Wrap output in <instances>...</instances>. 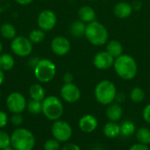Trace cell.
<instances>
[{
    "mask_svg": "<svg viewBox=\"0 0 150 150\" xmlns=\"http://www.w3.org/2000/svg\"><path fill=\"white\" fill-rule=\"evenodd\" d=\"M113 68L116 74L123 80H132L138 72V65L134 58L128 54H121L115 59Z\"/></svg>",
    "mask_w": 150,
    "mask_h": 150,
    "instance_id": "cell-1",
    "label": "cell"
},
{
    "mask_svg": "<svg viewBox=\"0 0 150 150\" xmlns=\"http://www.w3.org/2000/svg\"><path fill=\"white\" fill-rule=\"evenodd\" d=\"M117 89L110 80H102L95 87L94 96L98 103L103 105H109L116 100Z\"/></svg>",
    "mask_w": 150,
    "mask_h": 150,
    "instance_id": "cell-2",
    "label": "cell"
},
{
    "mask_svg": "<svg viewBox=\"0 0 150 150\" xmlns=\"http://www.w3.org/2000/svg\"><path fill=\"white\" fill-rule=\"evenodd\" d=\"M84 36L91 44L98 47L103 46L107 42L109 33L103 24L95 20L86 25Z\"/></svg>",
    "mask_w": 150,
    "mask_h": 150,
    "instance_id": "cell-3",
    "label": "cell"
},
{
    "mask_svg": "<svg viewBox=\"0 0 150 150\" xmlns=\"http://www.w3.org/2000/svg\"><path fill=\"white\" fill-rule=\"evenodd\" d=\"M11 146L15 150H33L35 137L28 129L17 128L11 135Z\"/></svg>",
    "mask_w": 150,
    "mask_h": 150,
    "instance_id": "cell-4",
    "label": "cell"
},
{
    "mask_svg": "<svg viewBox=\"0 0 150 150\" xmlns=\"http://www.w3.org/2000/svg\"><path fill=\"white\" fill-rule=\"evenodd\" d=\"M42 113L49 120H58L63 114V105L55 96H48L42 101Z\"/></svg>",
    "mask_w": 150,
    "mask_h": 150,
    "instance_id": "cell-5",
    "label": "cell"
},
{
    "mask_svg": "<svg viewBox=\"0 0 150 150\" xmlns=\"http://www.w3.org/2000/svg\"><path fill=\"white\" fill-rule=\"evenodd\" d=\"M34 76L42 83H48L54 79L56 74V66L49 59H40L38 64L33 69Z\"/></svg>",
    "mask_w": 150,
    "mask_h": 150,
    "instance_id": "cell-6",
    "label": "cell"
},
{
    "mask_svg": "<svg viewBox=\"0 0 150 150\" xmlns=\"http://www.w3.org/2000/svg\"><path fill=\"white\" fill-rule=\"evenodd\" d=\"M10 47L11 52L15 55L24 58L29 56L32 54L33 49V44L31 42L28 37L20 35L16 36L13 40H11Z\"/></svg>",
    "mask_w": 150,
    "mask_h": 150,
    "instance_id": "cell-7",
    "label": "cell"
},
{
    "mask_svg": "<svg viewBox=\"0 0 150 150\" xmlns=\"http://www.w3.org/2000/svg\"><path fill=\"white\" fill-rule=\"evenodd\" d=\"M53 137L60 142H67L73 134L71 126L64 120H55L51 127Z\"/></svg>",
    "mask_w": 150,
    "mask_h": 150,
    "instance_id": "cell-8",
    "label": "cell"
},
{
    "mask_svg": "<svg viewBox=\"0 0 150 150\" xmlns=\"http://www.w3.org/2000/svg\"><path fill=\"white\" fill-rule=\"evenodd\" d=\"M6 106L12 113H21L27 106L26 99L24 95L19 92H11L6 98Z\"/></svg>",
    "mask_w": 150,
    "mask_h": 150,
    "instance_id": "cell-9",
    "label": "cell"
},
{
    "mask_svg": "<svg viewBox=\"0 0 150 150\" xmlns=\"http://www.w3.org/2000/svg\"><path fill=\"white\" fill-rule=\"evenodd\" d=\"M57 23L56 14L51 10L41 11L37 18L38 27L44 32H49L54 28Z\"/></svg>",
    "mask_w": 150,
    "mask_h": 150,
    "instance_id": "cell-10",
    "label": "cell"
},
{
    "mask_svg": "<svg viewBox=\"0 0 150 150\" xmlns=\"http://www.w3.org/2000/svg\"><path fill=\"white\" fill-rule=\"evenodd\" d=\"M61 97L62 99L69 104H73L77 102L81 98V91L80 89L74 84L71 83H64L61 88Z\"/></svg>",
    "mask_w": 150,
    "mask_h": 150,
    "instance_id": "cell-11",
    "label": "cell"
},
{
    "mask_svg": "<svg viewBox=\"0 0 150 150\" xmlns=\"http://www.w3.org/2000/svg\"><path fill=\"white\" fill-rule=\"evenodd\" d=\"M71 48V44L68 38L64 36H56L51 41V50L52 52L58 55H66Z\"/></svg>",
    "mask_w": 150,
    "mask_h": 150,
    "instance_id": "cell-12",
    "label": "cell"
},
{
    "mask_svg": "<svg viewBox=\"0 0 150 150\" xmlns=\"http://www.w3.org/2000/svg\"><path fill=\"white\" fill-rule=\"evenodd\" d=\"M79 129L85 134H91L98 127V119L92 114H84L83 115L78 121Z\"/></svg>",
    "mask_w": 150,
    "mask_h": 150,
    "instance_id": "cell-13",
    "label": "cell"
},
{
    "mask_svg": "<svg viewBox=\"0 0 150 150\" xmlns=\"http://www.w3.org/2000/svg\"><path fill=\"white\" fill-rule=\"evenodd\" d=\"M115 59L106 51L98 53L93 59L94 66L100 70H105L113 66Z\"/></svg>",
    "mask_w": 150,
    "mask_h": 150,
    "instance_id": "cell-14",
    "label": "cell"
},
{
    "mask_svg": "<svg viewBox=\"0 0 150 150\" xmlns=\"http://www.w3.org/2000/svg\"><path fill=\"white\" fill-rule=\"evenodd\" d=\"M122 114H123V109L119 103L113 102L110 104L105 111V115L109 120V121L118 122L119 120H120Z\"/></svg>",
    "mask_w": 150,
    "mask_h": 150,
    "instance_id": "cell-15",
    "label": "cell"
},
{
    "mask_svg": "<svg viewBox=\"0 0 150 150\" xmlns=\"http://www.w3.org/2000/svg\"><path fill=\"white\" fill-rule=\"evenodd\" d=\"M113 12L119 18H127L131 16L133 12V7L127 2H120L114 6Z\"/></svg>",
    "mask_w": 150,
    "mask_h": 150,
    "instance_id": "cell-16",
    "label": "cell"
},
{
    "mask_svg": "<svg viewBox=\"0 0 150 150\" xmlns=\"http://www.w3.org/2000/svg\"><path fill=\"white\" fill-rule=\"evenodd\" d=\"M78 18L85 24H89L96 20V11L89 5H83L78 10Z\"/></svg>",
    "mask_w": 150,
    "mask_h": 150,
    "instance_id": "cell-17",
    "label": "cell"
},
{
    "mask_svg": "<svg viewBox=\"0 0 150 150\" xmlns=\"http://www.w3.org/2000/svg\"><path fill=\"white\" fill-rule=\"evenodd\" d=\"M103 134L108 139H115L120 135V127L117 122L109 121L104 126Z\"/></svg>",
    "mask_w": 150,
    "mask_h": 150,
    "instance_id": "cell-18",
    "label": "cell"
},
{
    "mask_svg": "<svg viewBox=\"0 0 150 150\" xmlns=\"http://www.w3.org/2000/svg\"><path fill=\"white\" fill-rule=\"evenodd\" d=\"M86 24L83 21L76 20L69 26V33L74 38H81L85 35Z\"/></svg>",
    "mask_w": 150,
    "mask_h": 150,
    "instance_id": "cell-19",
    "label": "cell"
},
{
    "mask_svg": "<svg viewBox=\"0 0 150 150\" xmlns=\"http://www.w3.org/2000/svg\"><path fill=\"white\" fill-rule=\"evenodd\" d=\"M105 51L110 54L114 59H116L123 54V46L119 40H113L108 42Z\"/></svg>",
    "mask_w": 150,
    "mask_h": 150,
    "instance_id": "cell-20",
    "label": "cell"
},
{
    "mask_svg": "<svg viewBox=\"0 0 150 150\" xmlns=\"http://www.w3.org/2000/svg\"><path fill=\"white\" fill-rule=\"evenodd\" d=\"M29 94L32 99L37 100V101H43L46 98V91L44 87L40 83H34L33 84L29 89Z\"/></svg>",
    "mask_w": 150,
    "mask_h": 150,
    "instance_id": "cell-21",
    "label": "cell"
},
{
    "mask_svg": "<svg viewBox=\"0 0 150 150\" xmlns=\"http://www.w3.org/2000/svg\"><path fill=\"white\" fill-rule=\"evenodd\" d=\"M15 65L14 57L11 54H0V69L3 71H10Z\"/></svg>",
    "mask_w": 150,
    "mask_h": 150,
    "instance_id": "cell-22",
    "label": "cell"
},
{
    "mask_svg": "<svg viewBox=\"0 0 150 150\" xmlns=\"http://www.w3.org/2000/svg\"><path fill=\"white\" fill-rule=\"evenodd\" d=\"M0 33L3 38L11 40L17 36V30L12 24L4 23L0 26Z\"/></svg>",
    "mask_w": 150,
    "mask_h": 150,
    "instance_id": "cell-23",
    "label": "cell"
},
{
    "mask_svg": "<svg viewBox=\"0 0 150 150\" xmlns=\"http://www.w3.org/2000/svg\"><path fill=\"white\" fill-rule=\"evenodd\" d=\"M120 135L124 137H130L136 132V127L131 120H124L120 125Z\"/></svg>",
    "mask_w": 150,
    "mask_h": 150,
    "instance_id": "cell-24",
    "label": "cell"
},
{
    "mask_svg": "<svg viewBox=\"0 0 150 150\" xmlns=\"http://www.w3.org/2000/svg\"><path fill=\"white\" fill-rule=\"evenodd\" d=\"M136 139L139 143L149 146L150 144V130L148 127H140L135 132Z\"/></svg>",
    "mask_w": 150,
    "mask_h": 150,
    "instance_id": "cell-25",
    "label": "cell"
},
{
    "mask_svg": "<svg viewBox=\"0 0 150 150\" xmlns=\"http://www.w3.org/2000/svg\"><path fill=\"white\" fill-rule=\"evenodd\" d=\"M45 37H46V32H44L40 28L32 30L28 34V39L31 40V42L33 45L41 43L45 40Z\"/></svg>",
    "mask_w": 150,
    "mask_h": 150,
    "instance_id": "cell-26",
    "label": "cell"
},
{
    "mask_svg": "<svg viewBox=\"0 0 150 150\" xmlns=\"http://www.w3.org/2000/svg\"><path fill=\"white\" fill-rule=\"evenodd\" d=\"M129 97H130V99L134 103L139 104V103H142L145 99V92H144V91L142 88L134 87L130 91Z\"/></svg>",
    "mask_w": 150,
    "mask_h": 150,
    "instance_id": "cell-27",
    "label": "cell"
},
{
    "mask_svg": "<svg viewBox=\"0 0 150 150\" xmlns=\"http://www.w3.org/2000/svg\"><path fill=\"white\" fill-rule=\"evenodd\" d=\"M27 110L32 114H39L42 112V102L31 99L27 104Z\"/></svg>",
    "mask_w": 150,
    "mask_h": 150,
    "instance_id": "cell-28",
    "label": "cell"
},
{
    "mask_svg": "<svg viewBox=\"0 0 150 150\" xmlns=\"http://www.w3.org/2000/svg\"><path fill=\"white\" fill-rule=\"evenodd\" d=\"M11 146V136L4 131L0 130V149H4Z\"/></svg>",
    "mask_w": 150,
    "mask_h": 150,
    "instance_id": "cell-29",
    "label": "cell"
},
{
    "mask_svg": "<svg viewBox=\"0 0 150 150\" xmlns=\"http://www.w3.org/2000/svg\"><path fill=\"white\" fill-rule=\"evenodd\" d=\"M60 142L54 139H49L44 143V150H60Z\"/></svg>",
    "mask_w": 150,
    "mask_h": 150,
    "instance_id": "cell-30",
    "label": "cell"
},
{
    "mask_svg": "<svg viewBox=\"0 0 150 150\" xmlns=\"http://www.w3.org/2000/svg\"><path fill=\"white\" fill-rule=\"evenodd\" d=\"M10 120L13 126L18 127L23 123V117L21 116V113H13Z\"/></svg>",
    "mask_w": 150,
    "mask_h": 150,
    "instance_id": "cell-31",
    "label": "cell"
},
{
    "mask_svg": "<svg viewBox=\"0 0 150 150\" xmlns=\"http://www.w3.org/2000/svg\"><path fill=\"white\" fill-rule=\"evenodd\" d=\"M142 118L147 123L150 124V104H148L144 107L142 111Z\"/></svg>",
    "mask_w": 150,
    "mask_h": 150,
    "instance_id": "cell-32",
    "label": "cell"
},
{
    "mask_svg": "<svg viewBox=\"0 0 150 150\" xmlns=\"http://www.w3.org/2000/svg\"><path fill=\"white\" fill-rule=\"evenodd\" d=\"M7 122H8V116H7V114L4 112L0 111V129L4 128L7 125Z\"/></svg>",
    "mask_w": 150,
    "mask_h": 150,
    "instance_id": "cell-33",
    "label": "cell"
},
{
    "mask_svg": "<svg viewBox=\"0 0 150 150\" xmlns=\"http://www.w3.org/2000/svg\"><path fill=\"white\" fill-rule=\"evenodd\" d=\"M128 150H149V147L147 145L142 144V143H135L134 145H132Z\"/></svg>",
    "mask_w": 150,
    "mask_h": 150,
    "instance_id": "cell-34",
    "label": "cell"
},
{
    "mask_svg": "<svg viewBox=\"0 0 150 150\" xmlns=\"http://www.w3.org/2000/svg\"><path fill=\"white\" fill-rule=\"evenodd\" d=\"M61 150H81V149L75 143H66Z\"/></svg>",
    "mask_w": 150,
    "mask_h": 150,
    "instance_id": "cell-35",
    "label": "cell"
},
{
    "mask_svg": "<svg viewBox=\"0 0 150 150\" xmlns=\"http://www.w3.org/2000/svg\"><path fill=\"white\" fill-rule=\"evenodd\" d=\"M63 82L64 83H71L74 81V76L70 72H67L63 76Z\"/></svg>",
    "mask_w": 150,
    "mask_h": 150,
    "instance_id": "cell-36",
    "label": "cell"
},
{
    "mask_svg": "<svg viewBox=\"0 0 150 150\" xmlns=\"http://www.w3.org/2000/svg\"><path fill=\"white\" fill-rule=\"evenodd\" d=\"M40 59V58L37 57V56H33V57L30 58L29 61H28V65L30 66V68H32V69H33L36 67V65L38 64Z\"/></svg>",
    "mask_w": 150,
    "mask_h": 150,
    "instance_id": "cell-37",
    "label": "cell"
},
{
    "mask_svg": "<svg viewBox=\"0 0 150 150\" xmlns=\"http://www.w3.org/2000/svg\"><path fill=\"white\" fill-rule=\"evenodd\" d=\"M15 2L20 5H27L33 2V0H15Z\"/></svg>",
    "mask_w": 150,
    "mask_h": 150,
    "instance_id": "cell-38",
    "label": "cell"
},
{
    "mask_svg": "<svg viewBox=\"0 0 150 150\" xmlns=\"http://www.w3.org/2000/svg\"><path fill=\"white\" fill-rule=\"evenodd\" d=\"M5 79V75H4V71H3L2 69H0V86L3 84V83L4 82Z\"/></svg>",
    "mask_w": 150,
    "mask_h": 150,
    "instance_id": "cell-39",
    "label": "cell"
},
{
    "mask_svg": "<svg viewBox=\"0 0 150 150\" xmlns=\"http://www.w3.org/2000/svg\"><path fill=\"white\" fill-rule=\"evenodd\" d=\"M3 150H15L11 146H10V147H7V148H5L4 149H3Z\"/></svg>",
    "mask_w": 150,
    "mask_h": 150,
    "instance_id": "cell-40",
    "label": "cell"
},
{
    "mask_svg": "<svg viewBox=\"0 0 150 150\" xmlns=\"http://www.w3.org/2000/svg\"><path fill=\"white\" fill-rule=\"evenodd\" d=\"M3 47H3V44H2V42L0 41V54H2V51H3Z\"/></svg>",
    "mask_w": 150,
    "mask_h": 150,
    "instance_id": "cell-41",
    "label": "cell"
}]
</instances>
